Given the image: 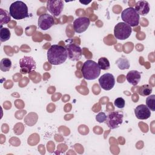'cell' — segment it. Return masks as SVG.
Masks as SVG:
<instances>
[{
	"instance_id": "23",
	"label": "cell",
	"mask_w": 155,
	"mask_h": 155,
	"mask_svg": "<svg viewBox=\"0 0 155 155\" xmlns=\"http://www.w3.org/2000/svg\"><path fill=\"white\" fill-rule=\"evenodd\" d=\"M106 118H107V116H106L105 113L104 112L99 113L96 116V120L99 123H102V122H105L106 120Z\"/></svg>"
},
{
	"instance_id": "20",
	"label": "cell",
	"mask_w": 155,
	"mask_h": 155,
	"mask_svg": "<svg viewBox=\"0 0 155 155\" xmlns=\"http://www.w3.org/2000/svg\"><path fill=\"white\" fill-rule=\"evenodd\" d=\"M97 64L101 70H108L110 67V64L108 59L105 57H101L99 59Z\"/></svg>"
},
{
	"instance_id": "4",
	"label": "cell",
	"mask_w": 155,
	"mask_h": 155,
	"mask_svg": "<svg viewBox=\"0 0 155 155\" xmlns=\"http://www.w3.org/2000/svg\"><path fill=\"white\" fill-rule=\"evenodd\" d=\"M121 18L124 22L128 24L130 27H135L139 23L140 16L134 8L128 7L122 11Z\"/></svg>"
},
{
	"instance_id": "1",
	"label": "cell",
	"mask_w": 155,
	"mask_h": 155,
	"mask_svg": "<svg viewBox=\"0 0 155 155\" xmlns=\"http://www.w3.org/2000/svg\"><path fill=\"white\" fill-rule=\"evenodd\" d=\"M68 58L65 47L60 45H52L47 51L48 62L54 65L63 64Z\"/></svg>"
},
{
	"instance_id": "13",
	"label": "cell",
	"mask_w": 155,
	"mask_h": 155,
	"mask_svg": "<svg viewBox=\"0 0 155 155\" xmlns=\"http://www.w3.org/2000/svg\"><path fill=\"white\" fill-rule=\"evenodd\" d=\"M134 114L138 119L145 120L150 117L151 111L147 105L140 104L137 106L134 109Z\"/></svg>"
},
{
	"instance_id": "9",
	"label": "cell",
	"mask_w": 155,
	"mask_h": 155,
	"mask_svg": "<svg viewBox=\"0 0 155 155\" xmlns=\"http://www.w3.org/2000/svg\"><path fill=\"white\" fill-rule=\"evenodd\" d=\"M64 8V2L61 0H50L47 2V10L54 17L61 15Z\"/></svg>"
},
{
	"instance_id": "6",
	"label": "cell",
	"mask_w": 155,
	"mask_h": 155,
	"mask_svg": "<svg viewBox=\"0 0 155 155\" xmlns=\"http://www.w3.org/2000/svg\"><path fill=\"white\" fill-rule=\"evenodd\" d=\"M124 114L122 111H112L107 116L105 122L110 129L113 130L118 128L122 124Z\"/></svg>"
},
{
	"instance_id": "10",
	"label": "cell",
	"mask_w": 155,
	"mask_h": 155,
	"mask_svg": "<svg viewBox=\"0 0 155 155\" xmlns=\"http://www.w3.org/2000/svg\"><path fill=\"white\" fill-rule=\"evenodd\" d=\"M99 84L103 90L108 91L114 87L115 85V78L111 73H107L99 78Z\"/></svg>"
},
{
	"instance_id": "11",
	"label": "cell",
	"mask_w": 155,
	"mask_h": 155,
	"mask_svg": "<svg viewBox=\"0 0 155 155\" xmlns=\"http://www.w3.org/2000/svg\"><path fill=\"white\" fill-rule=\"evenodd\" d=\"M90 24V20L87 17H79L73 22V28L75 32L81 33L87 30Z\"/></svg>"
},
{
	"instance_id": "18",
	"label": "cell",
	"mask_w": 155,
	"mask_h": 155,
	"mask_svg": "<svg viewBox=\"0 0 155 155\" xmlns=\"http://www.w3.org/2000/svg\"><path fill=\"white\" fill-rule=\"evenodd\" d=\"M11 34L10 30L6 27H2L1 26L0 30V41L1 42L8 41L10 38Z\"/></svg>"
},
{
	"instance_id": "22",
	"label": "cell",
	"mask_w": 155,
	"mask_h": 155,
	"mask_svg": "<svg viewBox=\"0 0 155 155\" xmlns=\"http://www.w3.org/2000/svg\"><path fill=\"white\" fill-rule=\"evenodd\" d=\"M114 105L118 108H123L125 105V101L122 97H117L114 101Z\"/></svg>"
},
{
	"instance_id": "5",
	"label": "cell",
	"mask_w": 155,
	"mask_h": 155,
	"mask_svg": "<svg viewBox=\"0 0 155 155\" xmlns=\"http://www.w3.org/2000/svg\"><path fill=\"white\" fill-rule=\"evenodd\" d=\"M131 32V27L124 22L117 23L114 28V36L119 40H125L128 38Z\"/></svg>"
},
{
	"instance_id": "19",
	"label": "cell",
	"mask_w": 155,
	"mask_h": 155,
	"mask_svg": "<svg viewBox=\"0 0 155 155\" xmlns=\"http://www.w3.org/2000/svg\"><path fill=\"white\" fill-rule=\"evenodd\" d=\"M12 67V61L9 58H3L0 62V69L4 72L10 70Z\"/></svg>"
},
{
	"instance_id": "7",
	"label": "cell",
	"mask_w": 155,
	"mask_h": 155,
	"mask_svg": "<svg viewBox=\"0 0 155 155\" xmlns=\"http://www.w3.org/2000/svg\"><path fill=\"white\" fill-rule=\"evenodd\" d=\"M19 66L21 68V73L22 74H27L35 70L36 67V64L32 57L24 56L20 59Z\"/></svg>"
},
{
	"instance_id": "17",
	"label": "cell",
	"mask_w": 155,
	"mask_h": 155,
	"mask_svg": "<svg viewBox=\"0 0 155 155\" xmlns=\"http://www.w3.org/2000/svg\"><path fill=\"white\" fill-rule=\"evenodd\" d=\"M153 91V88L148 84H144L138 88V93L142 96H147L151 94Z\"/></svg>"
},
{
	"instance_id": "8",
	"label": "cell",
	"mask_w": 155,
	"mask_h": 155,
	"mask_svg": "<svg viewBox=\"0 0 155 155\" xmlns=\"http://www.w3.org/2000/svg\"><path fill=\"white\" fill-rule=\"evenodd\" d=\"M68 58L73 61H78L82 55V48L76 44L69 43L65 46Z\"/></svg>"
},
{
	"instance_id": "16",
	"label": "cell",
	"mask_w": 155,
	"mask_h": 155,
	"mask_svg": "<svg viewBox=\"0 0 155 155\" xmlns=\"http://www.w3.org/2000/svg\"><path fill=\"white\" fill-rule=\"evenodd\" d=\"M116 64L117 65L120 70L128 69L130 67L129 61L124 56H122L121 58H119L116 61Z\"/></svg>"
},
{
	"instance_id": "15",
	"label": "cell",
	"mask_w": 155,
	"mask_h": 155,
	"mask_svg": "<svg viewBox=\"0 0 155 155\" xmlns=\"http://www.w3.org/2000/svg\"><path fill=\"white\" fill-rule=\"evenodd\" d=\"M126 79L130 84L134 86H136L139 84L140 81V73L137 70H131L128 72L126 76Z\"/></svg>"
},
{
	"instance_id": "12",
	"label": "cell",
	"mask_w": 155,
	"mask_h": 155,
	"mask_svg": "<svg viewBox=\"0 0 155 155\" xmlns=\"http://www.w3.org/2000/svg\"><path fill=\"white\" fill-rule=\"evenodd\" d=\"M53 17L47 13L41 15L38 21V27L42 30H47L54 25Z\"/></svg>"
},
{
	"instance_id": "2",
	"label": "cell",
	"mask_w": 155,
	"mask_h": 155,
	"mask_svg": "<svg viewBox=\"0 0 155 155\" xmlns=\"http://www.w3.org/2000/svg\"><path fill=\"white\" fill-rule=\"evenodd\" d=\"M101 70L97 63L92 60L86 61L81 68L82 76L87 80L96 79L99 76Z\"/></svg>"
},
{
	"instance_id": "14",
	"label": "cell",
	"mask_w": 155,
	"mask_h": 155,
	"mask_svg": "<svg viewBox=\"0 0 155 155\" xmlns=\"http://www.w3.org/2000/svg\"><path fill=\"white\" fill-rule=\"evenodd\" d=\"M135 10L140 15H146L150 12V5L146 1H139L135 4Z\"/></svg>"
},
{
	"instance_id": "21",
	"label": "cell",
	"mask_w": 155,
	"mask_h": 155,
	"mask_svg": "<svg viewBox=\"0 0 155 155\" xmlns=\"http://www.w3.org/2000/svg\"><path fill=\"white\" fill-rule=\"evenodd\" d=\"M146 104L148 108L152 110L155 111V95L150 94L146 99Z\"/></svg>"
},
{
	"instance_id": "3",
	"label": "cell",
	"mask_w": 155,
	"mask_h": 155,
	"mask_svg": "<svg viewBox=\"0 0 155 155\" xmlns=\"http://www.w3.org/2000/svg\"><path fill=\"white\" fill-rule=\"evenodd\" d=\"M10 15L16 20H20L29 17L28 10L27 5L21 1L13 2L9 7Z\"/></svg>"
}]
</instances>
